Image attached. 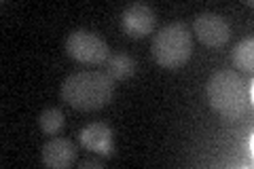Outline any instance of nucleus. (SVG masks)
<instances>
[{"instance_id":"nucleus-1","label":"nucleus","mask_w":254,"mask_h":169,"mask_svg":"<svg viewBox=\"0 0 254 169\" xmlns=\"http://www.w3.org/2000/svg\"><path fill=\"white\" fill-rule=\"evenodd\" d=\"M115 78L108 72L81 70L62 83V98L76 110H98L113 100Z\"/></svg>"},{"instance_id":"nucleus-2","label":"nucleus","mask_w":254,"mask_h":169,"mask_svg":"<svg viewBox=\"0 0 254 169\" xmlns=\"http://www.w3.org/2000/svg\"><path fill=\"white\" fill-rule=\"evenodd\" d=\"M208 100L222 118L235 120L250 110L252 98L248 95V83L235 70H218L208 80Z\"/></svg>"},{"instance_id":"nucleus-3","label":"nucleus","mask_w":254,"mask_h":169,"mask_svg":"<svg viewBox=\"0 0 254 169\" xmlns=\"http://www.w3.org/2000/svg\"><path fill=\"white\" fill-rule=\"evenodd\" d=\"M190 51H193V34L180 21L163 26L153 38V55L163 68H180L189 61Z\"/></svg>"},{"instance_id":"nucleus-4","label":"nucleus","mask_w":254,"mask_h":169,"mask_svg":"<svg viewBox=\"0 0 254 169\" xmlns=\"http://www.w3.org/2000/svg\"><path fill=\"white\" fill-rule=\"evenodd\" d=\"M66 51L72 59L81 63H91V66H100L110 57L108 45L95 32L89 30L70 32L66 38Z\"/></svg>"},{"instance_id":"nucleus-5","label":"nucleus","mask_w":254,"mask_h":169,"mask_svg":"<svg viewBox=\"0 0 254 169\" xmlns=\"http://www.w3.org/2000/svg\"><path fill=\"white\" fill-rule=\"evenodd\" d=\"M195 34L208 47H225L231 38V26L222 15L205 11L195 17Z\"/></svg>"},{"instance_id":"nucleus-6","label":"nucleus","mask_w":254,"mask_h":169,"mask_svg":"<svg viewBox=\"0 0 254 169\" xmlns=\"http://www.w3.org/2000/svg\"><path fill=\"white\" fill-rule=\"evenodd\" d=\"M155 21H157L155 11L144 2L129 4L121 15L123 30L133 38H142V36L150 34V32L155 30Z\"/></svg>"},{"instance_id":"nucleus-7","label":"nucleus","mask_w":254,"mask_h":169,"mask_svg":"<svg viewBox=\"0 0 254 169\" xmlns=\"http://www.w3.org/2000/svg\"><path fill=\"white\" fill-rule=\"evenodd\" d=\"M43 163L47 167H70L76 159V146L68 138H53L43 146Z\"/></svg>"},{"instance_id":"nucleus-8","label":"nucleus","mask_w":254,"mask_h":169,"mask_svg":"<svg viewBox=\"0 0 254 169\" xmlns=\"http://www.w3.org/2000/svg\"><path fill=\"white\" fill-rule=\"evenodd\" d=\"M81 144L93 152H100L104 157L115 155V142L113 129L104 123H91L81 131Z\"/></svg>"},{"instance_id":"nucleus-9","label":"nucleus","mask_w":254,"mask_h":169,"mask_svg":"<svg viewBox=\"0 0 254 169\" xmlns=\"http://www.w3.org/2000/svg\"><path fill=\"white\" fill-rule=\"evenodd\" d=\"M106 66H108L110 76L123 80V78H129L133 72H136V59L127 53H113L106 59Z\"/></svg>"},{"instance_id":"nucleus-10","label":"nucleus","mask_w":254,"mask_h":169,"mask_svg":"<svg viewBox=\"0 0 254 169\" xmlns=\"http://www.w3.org/2000/svg\"><path fill=\"white\" fill-rule=\"evenodd\" d=\"M231 61L237 70L252 72V68H254V40L252 38H244L233 47Z\"/></svg>"},{"instance_id":"nucleus-11","label":"nucleus","mask_w":254,"mask_h":169,"mask_svg":"<svg viewBox=\"0 0 254 169\" xmlns=\"http://www.w3.org/2000/svg\"><path fill=\"white\" fill-rule=\"evenodd\" d=\"M38 125H41V129L45 133H58L64 129V112L60 108H49V110H45L41 116H38Z\"/></svg>"},{"instance_id":"nucleus-12","label":"nucleus","mask_w":254,"mask_h":169,"mask_svg":"<svg viewBox=\"0 0 254 169\" xmlns=\"http://www.w3.org/2000/svg\"><path fill=\"white\" fill-rule=\"evenodd\" d=\"M78 167L81 169H87V167H104V161H100V159H85V161H81L78 163Z\"/></svg>"}]
</instances>
